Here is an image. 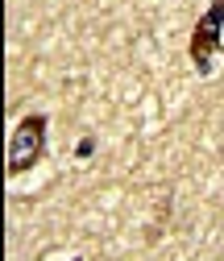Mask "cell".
Masks as SVG:
<instances>
[{"instance_id":"obj_1","label":"cell","mask_w":224,"mask_h":261,"mask_svg":"<svg viewBox=\"0 0 224 261\" xmlns=\"http://www.w3.org/2000/svg\"><path fill=\"white\" fill-rule=\"evenodd\" d=\"M46 116L42 112H29L17 128H13V141H9V174H25L34 170L38 162L46 158Z\"/></svg>"},{"instance_id":"obj_2","label":"cell","mask_w":224,"mask_h":261,"mask_svg":"<svg viewBox=\"0 0 224 261\" xmlns=\"http://www.w3.org/2000/svg\"><path fill=\"white\" fill-rule=\"evenodd\" d=\"M220 38H224V0H212V9L195 21V34H191V62H195L200 75L212 71V58H216Z\"/></svg>"},{"instance_id":"obj_3","label":"cell","mask_w":224,"mask_h":261,"mask_svg":"<svg viewBox=\"0 0 224 261\" xmlns=\"http://www.w3.org/2000/svg\"><path fill=\"white\" fill-rule=\"evenodd\" d=\"M91 149H95V137H83V141H79V158H87Z\"/></svg>"},{"instance_id":"obj_4","label":"cell","mask_w":224,"mask_h":261,"mask_svg":"<svg viewBox=\"0 0 224 261\" xmlns=\"http://www.w3.org/2000/svg\"><path fill=\"white\" fill-rule=\"evenodd\" d=\"M71 261H83V257H71Z\"/></svg>"}]
</instances>
